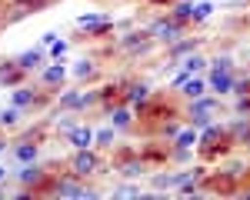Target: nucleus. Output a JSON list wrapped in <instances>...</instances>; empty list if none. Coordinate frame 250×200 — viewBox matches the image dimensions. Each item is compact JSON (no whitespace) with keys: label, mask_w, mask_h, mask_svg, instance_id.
I'll return each instance as SVG.
<instances>
[{"label":"nucleus","mask_w":250,"mask_h":200,"mask_svg":"<svg viewBox=\"0 0 250 200\" xmlns=\"http://www.w3.org/2000/svg\"><path fill=\"white\" fill-rule=\"evenodd\" d=\"M3 147H7V143H3V140H0V150H3Z\"/></svg>","instance_id":"473e14b6"},{"label":"nucleus","mask_w":250,"mask_h":200,"mask_svg":"<svg viewBox=\"0 0 250 200\" xmlns=\"http://www.w3.org/2000/svg\"><path fill=\"white\" fill-rule=\"evenodd\" d=\"M110 27H114V20L107 17V14H80V17H77V30H83V34H94V37H100V34H110Z\"/></svg>","instance_id":"f03ea898"},{"label":"nucleus","mask_w":250,"mask_h":200,"mask_svg":"<svg viewBox=\"0 0 250 200\" xmlns=\"http://www.w3.org/2000/svg\"><path fill=\"white\" fill-rule=\"evenodd\" d=\"M47 47H50V57H63V50H67V43H63L60 37H54Z\"/></svg>","instance_id":"393cba45"},{"label":"nucleus","mask_w":250,"mask_h":200,"mask_svg":"<svg viewBox=\"0 0 250 200\" xmlns=\"http://www.w3.org/2000/svg\"><path fill=\"white\" fill-rule=\"evenodd\" d=\"M130 110H127V103H124V107H117L114 110V117H110V123H114V130H127V127H130Z\"/></svg>","instance_id":"dca6fc26"},{"label":"nucleus","mask_w":250,"mask_h":200,"mask_svg":"<svg viewBox=\"0 0 250 200\" xmlns=\"http://www.w3.org/2000/svg\"><path fill=\"white\" fill-rule=\"evenodd\" d=\"M213 70H233V60L230 57H217L213 60Z\"/></svg>","instance_id":"c85d7f7f"},{"label":"nucleus","mask_w":250,"mask_h":200,"mask_svg":"<svg viewBox=\"0 0 250 200\" xmlns=\"http://www.w3.org/2000/svg\"><path fill=\"white\" fill-rule=\"evenodd\" d=\"M97 167H100V157H97L90 147H80L77 154H74V160H70V170H74V177H90Z\"/></svg>","instance_id":"f257e3e1"},{"label":"nucleus","mask_w":250,"mask_h":200,"mask_svg":"<svg viewBox=\"0 0 250 200\" xmlns=\"http://www.w3.org/2000/svg\"><path fill=\"white\" fill-rule=\"evenodd\" d=\"M63 77H67V67H63V63H50V67L43 70V83H47V87L63 83Z\"/></svg>","instance_id":"9b49d317"},{"label":"nucleus","mask_w":250,"mask_h":200,"mask_svg":"<svg viewBox=\"0 0 250 200\" xmlns=\"http://www.w3.org/2000/svg\"><path fill=\"white\" fill-rule=\"evenodd\" d=\"M184 94H187V100H197V97H204V80H184Z\"/></svg>","instance_id":"6ab92c4d"},{"label":"nucleus","mask_w":250,"mask_h":200,"mask_svg":"<svg viewBox=\"0 0 250 200\" xmlns=\"http://www.w3.org/2000/svg\"><path fill=\"white\" fill-rule=\"evenodd\" d=\"M213 107H217V100H213V97H197L190 103V117H207Z\"/></svg>","instance_id":"ddd939ff"},{"label":"nucleus","mask_w":250,"mask_h":200,"mask_svg":"<svg viewBox=\"0 0 250 200\" xmlns=\"http://www.w3.org/2000/svg\"><path fill=\"white\" fill-rule=\"evenodd\" d=\"M40 60H43L40 50H27V54H20V57H17V63H20L23 74H30V70H37V67H40Z\"/></svg>","instance_id":"f8f14e48"},{"label":"nucleus","mask_w":250,"mask_h":200,"mask_svg":"<svg viewBox=\"0 0 250 200\" xmlns=\"http://www.w3.org/2000/svg\"><path fill=\"white\" fill-rule=\"evenodd\" d=\"M0 123H3V127H14V123H17V107L3 110V114H0Z\"/></svg>","instance_id":"bb28decb"},{"label":"nucleus","mask_w":250,"mask_h":200,"mask_svg":"<svg viewBox=\"0 0 250 200\" xmlns=\"http://www.w3.org/2000/svg\"><path fill=\"white\" fill-rule=\"evenodd\" d=\"M67 137H70V143L80 150V147H90V143H94V130H90V127H70Z\"/></svg>","instance_id":"9d476101"},{"label":"nucleus","mask_w":250,"mask_h":200,"mask_svg":"<svg viewBox=\"0 0 250 200\" xmlns=\"http://www.w3.org/2000/svg\"><path fill=\"white\" fill-rule=\"evenodd\" d=\"M210 14H213V3H197V7H193V14H190V20H193V23H204Z\"/></svg>","instance_id":"4be33fe9"},{"label":"nucleus","mask_w":250,"mask_h":200,"mask_svg":"<svg viewBox=\"0 0 250 200\" xmlns=\"http://www.w3.org/2000/svg\"><path fill=\"white\" fill-rule=\"evenodd\" d=\"M233 134L240 140H250V120H240V123H233Z\"/></svg>","instance_id":"a878e982"},{"label":"nucleus","mask_w":250,"mask_h":200,"mask_svg":"<svg viewBox=\"0 0 250 200\" xmlns=\"http://www.w3.org/2000/svg\"><path fill=\"white\" fill-rule=\"evenodd\" d=\"M94 140H97V147H110V143H114V127H104V130H97Z\"/></svg>","instance_id":"b1692460"},{"label":"nucleus","mask_w":250,"mask_h":200,"mask_svg":"<svg viewBox=\"0 0 250 200\" xmlns=\"http://www.w3.org/2000/svg\"><path fill=\"white\" fill-rule=\"evenodd\" d=\"M184 67H187L190 74H197V70H200V67H207V63H204V57H187V63H184Z\"/></svg>","instance_id":"cd10ccee"},{"label":"nucleus","mask_w":250,"mask_h":200,"mask_svg":"<svg viewBox=\"0 0 250 200\" xmlns=\"http://www.w3.org/2000/svg\"><path fill=\"white\" fill-rule=\"evenodd\" d=\"M147 100H150V87L147 83H130L127 94H124V103L127 107H144Z\"/></svg>","instance_id":"423d86ee"},{"label":"nucleus","mask_w":250,"mask_h":200,"mask_svg":"<svg viewBox=\"0 0 250 200\" xmlns=\"http://www.w3.org/2000/svg\"><path fill=\"white\" fill-rule=\"evenodd\" d=\"M197 43H200V40H184V43H173V57H184V54H193V50H197Z\"/></svg>","instance_id":"5701e85b"},{"label":"nucleus","mask_w":250,"mask_h":200,"mask_svg":"<svg viewBox=\"0 0 250 200\" xmlns=\"http://www.w3.org/2000/svg\"><path fill=\"white\" fill-rule=\"evenodd\" d=\"M74 77L77 80L94 77V60H77V63H74Z\"/></svg>","instance_id":"412c9836"},{"label":"nucleus","mask_w":250,"mask_h":200,"mask_svg":"<svg viewBox=\"0 0 250 200\" xmlns=\"http://www.w3.org/2000/svg\"><path fill=\"white\" fill-rule=\"evenodd\" d=\"M190 14H193V3H190V0H180V3H173V14H170V17L184 27V23H190Z\"/></svg>","instance_id":"4468645a"},{"label":"nucleus","mask_w":250,"mask_h":200,"mask_svg":"<svg viewBox=\"0 0 250 200\" xmlns=\"http://www.w3.org/2000/svg\"><path fill=\"white\" fill-rule=\"evenodd\" d=\"M40 180H43V170H40V167H27V163H23V170H20V183H23V187H37Z\"/></svg>","instance_id":"2eb2a0df"},{"label":"nucleus","mask_w":250,"mask_h":200,"mask_svg":"<svg viewBox=\"0 0 250 200\" xmlns=\"http://www.w3.org/2000/svg\"><path fill=\"white\" fill-rule=\"evenodd\" d=\"M3 180H7V170H3V167H0V183H3Z\"/></svg>","instance_id":"2f4dec72"},{"label":"nucleus","mask_w":250,"mask_h":200,"mask_svg":"<svg viewBox=\"0 0 250 200\" xmlns=\"http://www.w3.org/2000/svg\"><path fill=\"white\" fill-rule=\"evenodd\" d=\"M10 103H14V107H34V103H37V90H30V87H17V90H14V94H10Z\"/></svg>","instance_id":"1a4fd4ad"},{"label":"nucleus","mask_w":250,"mask_h":200,"mask_svg":"<svg viewBox=\"0 0 250 200\" xmlns=\"http://www.w3.org/2000/svg\"><path fill=\"white\" fill-rule=\"evenodd\" d=\"M150 43H154V37L147 30H137V34H127L120 40V50L124 54H144V50H150Z\"/></svg>","instance_id":"39448f33"},{"label":"nucleus","mask_w":250,"mask_h":200,"mask_svg":"<svg viewBox=\"0 0 250 200\" xmlns=\"http://www.w3.org/2000/svg\"><path fill=\"white\" fill-rule=\"evenodd\" d=\"M17 160L20 163H34V160H37V143H27V140H23L17 147Z\"/></svg>","instance_id":"f3484780"},{"label":"nucleus","mask_w":250,"mask_h":200,"mask_svg":"<svg viewBox=\"0 0 250 200\" xmlns=\"http://www.w3.org/2000/svg\"><path fill=\"white\" fill-rule=\"evenodd\" d=\"M117 194H120V197H130V194H134V197H137V187H120Z\"/></svg>","instance_id":"7c9ffc66"},{"label":"nucleus","mask_w":250,"mask_h":200,"mask_svg":"<svg viewBox=\"0 0 250 200\" xmlns=\"http://www.w3.org/2000/svg\"><path fill=\"white\" fill-rule=\"evenodd\" d=\"M97 100H100V90H70V94L60 97V107L63 110H83V107H90Z\"/></svg>","instance_id":"20e7f679"},{"label":"nucleus","mask_w":250,"mask_h":200,"mask_svg":"<svg viewBox=\"0 0 250 200\" xmlns=\"http://www.w3.org/2000/svg\"><path fill=\"white\" fill-rule=\"evenodd\" d=\"M120 174L130 177V180H137L140 174H144V163H140V160H124V163H120Z\"/></svg>","instance_id":"a211bd4d"},{"label":"nucleus","mask_w":250,"mask_h":200,"mask_svg":"<svg viewBox=\"0 0 250 200\" xmlns=\"http://www.w3.org/2000/svg\"><path fill=\"white\" fill-rule=\"evenodd\" d=\"M210 87H213V94H230L233 87H237V80H233L230 70H213L210 74Z\"/></svg>","instance_id":"0eeeda50"},{"label":"nucleus","mask_w":250,"mask_h":200,"mask_svg":"<svg viewBox=\"0 0 250 200\" xmlns=\"http://www.w3.org/2000/svg\"><path fill=\"white\" fill-rule=\"evenodd\" d=\"M193 143H197V134H193V130H177V140H173L177 150H187V147H193Z\"/></svg>","instance_id":"aec40b11"},{"label":"nucleus","mask_w":250,"mask_h":200,"mask_svg":"<svg viewBox=\"0 0 250 200\" xmlns=\"http://www.w3.org/2000/svg\"><path fill=\"white\" fill-rule=\"evenodd\" d=\"M50 190H54V194H63V197H94L90 190H83V187H80L77 180H57Z\"/></svg>","instance_id":"6e6552de"},{"label":"nucleus","mask_w":250,"mask_h":200,"mask_svg":"<svg viewBox=\"0 0 250 200\" xmlns=\"http://www.w3.org/2000/svg\"><path fill=\"white\" fill-rule=\"evenodd\" d=\"M17 3H27V10H40L47 0H17Z\"/></svg>","instance_id":"c756f323"},{"label":"nucleus","mask_w":250,"mask_h":200,"mask_svg":"<svg viewBox=\"0 0 250 200\" xmlns=\"http://www.w3.org/2000/svg\"><path fill=\"white\" fill-rule=\"evenodd\" d=\"M180 30H184V27H180L173 17H160V20L150 23V30H147V34H150L154 40H160V43H173V40L180 37Z\"/></svg>","instance_id":"7ed1b4c3"}]
</instances>
